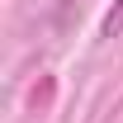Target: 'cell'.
<instances>
[{
	"instance_id": "obj_1",
	"label": "cell",
	"mask_w": 123,
	"mask_h": 123,
	"mask_svg": "<svg viewBox=\"0 0 123 123\" xmlns=\"http://www.w3.org/2000/svg\"><path fill=\"white\" fill-rule=\"evenodd\" d=\"M99 33H104V38H123V0H114V10L104 14V29Z\"/></svg>"
}]
</instances>
